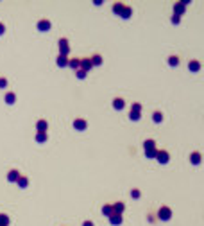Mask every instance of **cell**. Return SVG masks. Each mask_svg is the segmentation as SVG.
<instances>
[{
  "label": "cell",
  "instance_id": "cell-34",
  "mask_svg": "<svg viewBox=\"0 0 204 226\" xmlns=\"http://www.w3.org/2000/svg\"><path fill=\"white\" fill-rule=\"evenodd\" d=\"M82 226H93V223H92V221H84V223H82Z\"/></svg>",
  "mask_w": 204,
  "mask_h": 226
},
{
  "label": "cell",
  "instance_id": "cell-22",
  "mask_svg": "<svg viewBox=\"0 0 204 226\" xmlns=\"http://www.w3.org/2000/svg\"><path fill=\"white\" fill-rule=\"evenodd\" d=\"M131 13H133L131 7H124V11L120 13V14H122V18H129V16H131Z\"/></svg>",
  "mask_w": 204,
  "mask_h": 226
},
{
  "label": "cell",
  "instance_id": "cell-13",
  "mask_svg": "<svg viewBox=\"0 0 204 226\" xmlns=\"http://www.w3.org/2000/svg\"><path fill=\"white\" fill-rule=\"evenodd\" d=\"M57 65L59 67H68V58L66 56H59L57 58Z\"/></svg>",
  "mask_w": 204,
  "mask_h": 226
},
{
  "label": "cell",
  "instance_id": "cell-24",
  "mask_svg": "<svg viewBox=\"0 0 204 226\" xmlns=\"http://www.w3.org/2000/svg\"><path fill=\"white\" fill-rule=\"evenodd\" d=\"M16 181H18V185H20V187H27V183H29V181H27V178H23V176H20Z\"/></svg>",
  "mask_w": 204,
  "mask_h": 226
},
{
  "label": "cell",
  "instance_id": "cell-5",
  "mask_svg": "<svg viewBox=\"0 0 204 226\" xmlns=\"http://www.w3.org/2000/svg\"><path fill=\"white\" fill-rule=\"evenodd\" d=\"M186 6H188V2H179V4H175V6H174V13H175V16H179V14L184 11Z\"/></svg>",
  "mask_w": 204,
  "mask_h": 226
},
{
  "label": "cell",
  "instance_id": "cell-19",
  "mask_svg": "<svg viewBox=\"0 0 204 226\" xmlns=\"http://www.w3.org/2000/svg\"><path fill=\"white\" fill-rule=\"evenodd\" d=\"M168 65H170V67L179 65V58H177V56H170V58H168Z\"/></svg>",
  "mask_w": 204,
  "mask_h": 226
},
{
  "label": "cell",
  "instance_id": "cell-9",
  "mask_svg": "<svg viewBox=\"0 0 204 226\" xmlns=\"http://www.w3.org/2000/svg\"><path fill=\"white\" fill-rule=\"evenodd\" d=\"M38 29H40V31H49V29H50V22L49 20H40L38 22Z\"/></svg>",
  "mask_w": 204,
  "mask_h": 226
},
{
  "label": "cell",
  "instance_id": "cell-11",
  "mask_svg": "<svg viewBox=\"0 0 204 226\" xmlns=\"http://www.w3.org/2000/svg\"><path fill=\"white\" fill-rule=\"evenodd\" d=\"M109 221H111V224H122V216H118V214H113L109 217Z\"/></svg>",
  "mask_w": 204,
  "mask_h": 226
},
{
  "label": "cell",
  "instance_id": "cell-29",
  "mask_svg": "<svg viewBox=\"0 0 204 226\" xmlns=\"http://www.w3.org/2000/svg\"><path fill=\"white\" fill-rule=\"evenodd\" d=\"M129 117L133 119L134 122H136V120H140V113H136V111H131V115H129Z\"/></svg>",
  "mask_w": 204,
  "mask_h": 226
},
{
  "label": "cell",
  "instance_id": "cell-25",
  "mask_svg": "<svg viewBox=\"0 0 204 226\" xmlns=\"http://www.w3.org/2000/svg\"><path fill=\"white\" fill-rule=\"evenodd\" d=\"M152 119H154V122H161V120H163V115H161L159 111H156L152 115Z\"/></svg>",
  "mask_w": 204,
  "mask_h": 226
},
{
  "label": "cell",
  "instance_id": "cell-8",
  "mask_svg": "<svg viewBox=\"0 0 204 226\" xmlns=\"http://www.w3.org/2000/svg\"><path fill=\"white\" fill-rule=\"evenodd\" d=\"M90 61H92V67H99V65H102V56L100 54H95V56L90 58Z\"/></svg>",
  "mask_w": 204,
  "mask_h": 226
},
{
  "label": "cell",
  "instance_id": "cell-15",
  "mask_svg": "<svg viewBox=\"0 0 204 226\" xmlns=\"http://www.w3.org/2000/svg\"><path fill=\"white\" fill-rule=\"evenodd\" d=\"M188 68H190V70H194V72H197V70L201 68V63H199V61H190Z\"/></svg>",
  "mask_w": 204,
  "mask_h": 226
},
{
  "label": "cell",
  "instance_id": "cell-3",
  "mask_svg": "<svg viewBox=\"0 0 204 226\" xmlns=\"http://www.w3.org/2000/svg\"><path fill=\"white\" fill-rule=\"evenodd\" d=\"M156 158H158L159 163H168V158H170V156H168L167 151H158V153H156Z\"/></svg>",
  "mask_w": 204,
  "mask_h": 226
},
{
  "label": "cell",
  "instance_id": "cell-2",
  "mask_svg": "<svg viewBox=\"0 0 204 226\" xmlns=\"http://www.w3.org/2000/svg\"><path fill=\"white\" fill-rule=\"evenodd\" d=\"M68 50H70V47H68V40H65V38L59 40V52H61L59 56H66Z\"/></svg>",
  "mask_w": 204,
  "mask_h": 226
},
{
  "label": "cell",
  "instance_id": "cell-20",
  "mask_svg": "<svg viewBox=\"0 0 204 226\" xmlns=\"http://www.w3.org/2000/svg\"><path fill=\"white\" fill-rule=\"evenodd\" d=\"M102 212H104L106 216H109V217H111V216H113V208H111V205H104Z\"/></svg>",
  "mask_w": 204,
  "mask_h": 226
},
{
  "label": "cell",
  "instance_id": "cell-6",
  "mask_svg": "<svg viewBox=\"0 0 204 226\" xmlns=\"http://www.w3.org/2000/svg\"><path fill=\"white\" fill-rule=\"evenodd\" d=\"M113 208V214H118V216H122V212H124V203H115V205H111Z\"/></svg>",
  "mask_w": 204,
  "mask_h": 226
},
{
  "label": "cell",
  "instance_id": "cell-32",
  "mask_svg": "<svg viewBox=\"0 0 204 226\" xmlns=\"http://www.w3.org/2000/svg\"><path fill=\"white\" fill-rule=\"evenodd\" d=\"M131 196H133V197H140V192H138V190H136V188H134L133 192H131Z\"/></svg>",
  "mask_w": 204,
  "mask_h": 226
},
{
  "label": "cell",
  "instance_id": "cell-33",
  "mask_svg": "<svg viewBox=\"0 0 204 226\" xmlns=\"http://www.w3.org/2000/svg\"><path fill=\"white\" fill-rule=\"evenodd\" d=\"M6 84H7L6 79H0V88H6Z\"/></svg>",
  "mask_w": 204,
  "mask_h": 226
},
{
  "label": "cell",
  "instance_id": "cell-1",
  "mask_svg": "<svg viewBox=\"0 0 204 226\" xmlns=\"http://www.w3.org/2000/svg\"><path fill=\"white\" fill-rule=\"evenodd\" d=\"M158 216H159L161 221H168V219L172 217V210H170L168 206H161V208H159V212H158Z\"/></svg>",
  "mask_w": 204,
  "mask_h": 226
},
{
  "label": "cell",
  "instance_id": "cell-7",
  "mask_svg": "<svg viewBox=\"0 0 204 226\" xmlns=\"http://www.w3.org/2000/svg\"><path fill=\"white\" fill-rule=\"evenodd\" d=\"M73 127L75 129H86V120L84 119H75V122H73Z\"/></svg>",
  "mask_w": 204,
  "mask_h": 226
},
{
  "label": "cell",
  "instance_id": "cell-10",
  "mask_svg": "<svg viewBox=\"0 0 204 226\" xmlns=\"http://www.w3.org/2000/svg\"><path fill=\"white\" fill-rule=\"evenodd\" d=\"M36 127H38V133H47V122L45 120H38Z\"/></svg>",
  "mask_w": 204,
  "mask_h": 226
},
{
  "label": "cell",
  "instance_id": "cell-4",
  "mask_svg": "<svg viewBox=\"0 0 204 226\" xmlns=\"http://www.w3.org/2000/svg\"><path fill=\"white\" fill-rule=\"evenodd\" d=\"M79 67H81V70L88 72V70L92 68V61H90V58H84V59H81V61H79Z\"/></svg>",
  "mask_w": 204,
  "mask_h": 226
},
{
  "label": "cell",
  "instance_id": "cell-26",
  "mask_svg": "<svg viewBox=\"0 0 204 226\" xmlns=\"http://www.w3.org/2000/svg\"><path fill=\"white\" fill-rule=\"evenodd\" d=\"M36 140H38V142H45V140H47V133H38L36 135Z\"/></svg>",
  "mask_w": 204,
  "mask_h": 226
},
{
  "label": "cell",
  "instance_id": "cell-30",
  "mask_svg": "<svg viewBox=\"0 0 204 226\" xmlns=\"http://www.w3.org/2000/svg\"><path fill=\"white\" fill-rule=\"evenodd\" d=\"M140 110H142V106H140V104H138V103H134V104H133V110H131V111H136V113H140Z\"/></svg>",
  "mask_w": 204,
  "mask_h": 226
},
{
  "label": "cell",
  "instance_id": "cell-17",
  "mask_svg": "<svg viewBox=\"0 0 204 226\" xmlns=\"http://www.w3.org/2000/svg\"><path fill=\"white\" fill-rule=\"evenodd\" d=\"M9 224V217L6 214H0V226H7Z\"/></svg>",
  "mask_w": 204,
  "mask_h": 226
},
{
  "label": "cell",
  "instance_id": "cell-27",
  "mask_svg": "<svg viewBox=\"0 0 204 226\" xmlns=\"http://www.w3.org/2000/svg\"><path fill=\"white\" fill-rule=\"evenodd\" d=\"M6 101H7V104H13L14 103V93H7L6 95Z\"/></svg>",
  "mask_w": 204,
  "mask_h": 226
},
{
  "label": "cell",
  "instance_id": "cell-31",
  "mask_svg": "<svg viewBox=\"0 0 204 226\" xmlns=\"http://www.w3.org/2000/svg\"><path fill=\"white\" fill-rule=\"evenodd\" d=\"M77 77H79V79H84V77H86V72H84V70H77Z\"/></svg>",
  "mask_w": 204,
  "mask_h": 226
},
{
  "label": "cell",
  "instance_id": "cell-23",
  "mask_svg": "<svg viewBox=\"0 0 204 226\" xmlns=\"http://www.w3.org/2000/svg\"><path fill=\"white\" fill-rule=\"evenodd\" d=\"M192 163H195V165L201 163V154H199V153H194V154H192Z\"/></svg>",
  "mask_w": 204,
  "mask_h": 226
},
{
  "label": "cell",
  "instance_id": "cell-21",
  "mask_svg": "<svg viewBox=\"0 0 204 226\" xmlns=\"http://www.w3.org/2000/svg\"><path fill=\"white\" fill-rule=\"evenodd\" d=\"M79 61H81V59H77V58H75V59H68V67H72V68H79Z\"/></svg>",
  "mask_w": 204,
  "mask_h": 226
},
{
  "label": "cell",
  "instance_id": "cell-28",
  "mask_svg": "<svg viewBox=\"0 0 204 226\" xmlns=\"http://www.w3.org/2000/svg\"><path fill=\"white\" fill-rule=\"evenodd\" d=\"M149 158H156V153H158V149H151V151H145Z\"/></svg>",
  "mask_w": 204,
  "mask_h": 226
},
{
  "label": "cell",
  "instance_id": "cell-16",
  "mask_svg": "<svg viewBox=\"0 0 204 226\" xmlns=\"http://www.w3.org/2000/svg\"><path fill=\"white\" fill-rule=\"evenodd\" d=\"M18 178H20L18 171H11V172H9V176H7V180H9V181H16Z\"/></svg>",
  "mask_w": 204,
  "mask_h": 226
},
{
  "label": "cell",
  "instance_id": "cell-12",
  "mask_svg": "<svg viewBox=\"0 0 204 226\" xmlns=\"http://www.w3.org/2000/svg\"><path fill=\"white\" fill-rule=\"evenodd\" d=\"M124 106H125L124 99H115V101H113V108H115V110H122Z\"/></svg>",
  "mask_w": 204,
  "mask_h": 226
},
{
  "label": "cell",
  "instance_id": "cell-14",
  "mask_svg": "<svg viewBox=\"0 0 204 226\" xmlns=\"http://www.w3.org/2000/svg\"><path fill=\"white\" fill-rule=\"evenodd\" d=\"M145 151H151V149H156V142L154 140H145Z\"/></svg>",
  "mask_w": 204,
  "mask_h": 226
},
{
  "label": "cell",
  "instance_id": "cell-35",
  "mask_svg": "<svg viewBox=\"0 0 204 226\" xmlns=\"http://www.w3.org/2000/svg\"><path fill=\"white\" fill-rule=\"evenodd\" d=\"M4 31H6V27H4V23H0V34H4Z\"/></svg>",
  "mask_w": 204,
  "mask_h": 226
},
{
  "label": "cell",
  "instance_id": "cell-18",
  "mask_svg": "<svg viewBox=\"0 0 204 226\" xmlns=\"http://www.w3.org/2000/svg\"><path fill=\"white\" fill-rule=\"evenodd\" d=\"M124 7H125V6H124L122 2H118V4H115V6H113V11L120 14V13H122V11H124Z\"/></svg>",
  "mask_w": 204,
  "mask_h": 226
}]
</instances>
